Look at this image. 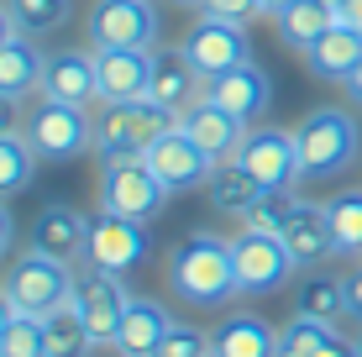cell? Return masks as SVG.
Returning a JSON list of instances; mask_svg holds the SVG:
<instances>
[{
	"instance_id": "8d00e7d4",
	"label": "cell",
	"mask_w": 362,
	"mask_h": 357,
	"mask_svg": "<svg viewBox=\"0 0 362 357\" xmlns=\"http://www.w3.org/2000/svg\"><path fill=\"white\" fill-rule=\"evenodd\" d=\"M21 131H27V121H21V100L0 95V137H21Z\"/></svg>"
},
{
	"instance_id": "ab89813d",
	"label": "cell",
	"mask_w": 362,
	"mask_h": 357,
	"mask_svg": "<svg viewBox=\"0 0 362 357\" xmlns=\"http://www.w3.org/2000/svg\"><path fill=\"white\" fill-rule=\"evenodd\" d=\"M346 300H352V315H362V257H357V274H346Z\"/></svg>"
},
{
	"instance_id": "8fae6325",
	"label": "cell",
	"mask_w": 362,
	"mask_h": 357,
	"mask_svg": "<svg viewBox=\"0 0 362 357\" xmlns=\"http://www.w3.org/2000/svg\"><path fill=\"white\" fill-rule=\"evenodd\" d=\"M179 47H184V58L194 64L199 79H216V74H226V69H236V64L252 58V37H247V27L216 21V16H199Z\"/></svg>"
},
{
	"instance_id": "f546056e",
	"label": "cell",
	"mask_w": 362,
	"mask_h": 357,
	"mask_svg": "<svg viewBox=\"0 0 362 357\" xmlns=\"http://www.w3.org/2000/svg\"><path fill=\"white\" fill-rule=\"evenodd\" d=\"M331 205V231H336V257H362V189L336 194Z\"/></svg>"
},
{
	"instance_id": "484cf974",
	"label": "cell",
	"mask_w": 362,
	"mask_h": 357,
	"mask_svg": "<svg viewBox=\"0 0 362 357\" xmlns=\"http://www.w3.org/2000/svg\"><path fill=\"white\" fill-rule=\"evenodd\" d=\"M273 21H279V37H284L289 47L310 53V47H315L320 37L336 27V11L326 6V0H294V6H284Z\"/></svg>"
},
{
	"instance_id": "4fadbf2b",
	"label": "cell",
	"mask_w": 362,
	"mask_h": 357,
	"mask_svg": "<svg viewBox=\"0 0 362 357\" xmlns=\"http://www.w3.org/2000/svg\"><path fill=\"white\" fill-rule=\"evenodd\" d=\"M27 247L42 257H58V263H84V247H90V216L69 200H47L42 211L32 216Z\"/></svg>"
},
{
	"instance_id": "bcb514c9",
	"label": "cell",
	"mask_w": 362,
	"mask_h": 357,
	"mask_svg": "<svg viewBox=\"0 0 362 357\" xmlns=\"http://www.w3.org/2000/svg\"><path fill=\"white\" fill-rule=\"evenodd\" d=\"M352 347H357V357H362V326H357V336H352Z\"/></svg>"
},
{
	"instance_id": "7dc6e473",
	"label": "cell",
	"mask_w": 362,
	"mask_h": 357,
	"mask_svg": "<svg viewBox=\"0 0 362 357\" xmlns=\"http://www.w3.org/2000/svg\"><path fill=\"white\" fill-rule=\"evenodd\" d=\"M173 6H194V11H199V6H205V0H173Z\"/></svg>"
},
{
	"instance_id": "f1b7e54d",
	"label": "cell",
	"mask_w": 362,
	"mask_h": 357,
	"mask_svg": "<svg viewBox=\"0 0 362 357\" xmlns=\"http://www.w3.org/2000/svg\"><path fill=\"white\" fill-rule=\"evenodd\" d=\"M37 147L27 142V131L21 137H0V200H11V194H21L27 184L37 179Z\"/></svg>"
},
{
	"instance_id": "ac0fdd59",
	"label": "cell",
	"mask_w": 362,
	"mask_h": 357,
	"mask_svg": "<svg viewBox=\"0 0 362 357\" xmlns=\"http://www.w3.org/2000/svg\"><path fill=\"white\" fill-rule=\"evenodd\" d=\"M95 74H100V105L147 100L153 53H136V47H95Z\"/></svg>"
},
{
	"instance_id": "b9f144b4",
	"label": "cell",
	"mask_w": 362,
	"mask_h": 357,
	"mask_svg": "<svg viewBox=\"0 0 362 357\" xmlns=\"http://www.w3.org/2000/svg\"><path fill=\"white\" fill-rule=\"evenodd\" d=\"M336 16H341L346 27H357V32H362V0H341V11H336Z\"/></svg>"
},
{
	"instance_id": "277c9868",
	"label": "cell",
	"mask_w": 362,
	"mask_h": 357,
	"mask_svg": "<svg viewBox=\"0 0 362 357\" xmlns=\"http://www.w3.org/2000/svg\"><path fill=\"white\" fill-rule=\"evenodd\" d=\"M173 189L147 168V158H110L100 163V211L127 216V221H158L168 211Z\"/></svg>"
},
{
	"instance_id": "4dcf8cb0",
	"label": "cell",
	"mask_w": 362,
	"mask_h": 357,
	"mask_svg": "<svg viewBox=\"0 0 362 357\" xmlns=\"http://www.w3.org/2000/svg\"><path fill=\"white\" fill-rule=\"evenodd\" d=\"M331 336H336V326H326V321H315V315H299V310H294V321L279 326V352H273V357H315Z\"/></svg>"
},
{
	"instance_id": "c3c4849f",
	"label": "cell",
	"mask_w": 362,
	"mask_h": 357,
	"mask_svg": "<svg viewBox=\"0 0 362 357\" xmlns=\"http://www.w3.org/2000/svg\"><path fill=\"white\" fill-rule=\"evenodd\" d=\"M326 6H331V11H341V0H326ZM336 21H341V16H336Z\"/></svg>"
},
{
	"instance_id": "f6af8a7d",
	"label": "cell",
	"mask_w": 362,
	"mask_h": 357,
	"mask_svg": "<svg viewBox=\"0 0 362 357\" xmlns=\"http://www.w3.org/2000/svg\"><path fill=\"white\" fill-rule=\"evenodd\" d=\"M263 6H268V16H279V11H284V6H294V0H263Z\"/></svg>"
},
{
	"instance_id": "83f0119b",
	"label": "cell",
	"mask_w": 362,
	"mask_h": 357,
	"mask_svg": "<svg viewBox=\"0 0 362 357\" xmlns=\"http://www.w3.org/2000/svg\"><path fill=\"white\" fill-rule=\"evenodd\" d=\"M42 341H47V357H90L95 352V336L84 326V315L69 305H58L53 315H42Z\"/></svg>"
},
{
	"instance_id": "8992f818",
	"label": "cell",
	"mask_w": 362,
	"mask_h": 357,
	"mask_svg": "<svg viewBox=\"0 0 362 357\" xmlns=\"http://www.w3.org/2000/svg\"><path fill=\"white\" fill-rule=\"evenodd\" d=\"M27 142L37 147L42 163H74V158H84L95 147V110L42 100L27 116Z\"/></svg>"
},
{
	"instance_id": "52a82bcc",
	"label": "cell",
	"mask_w": 362,
	"mask_h": 357,
	"mask_svg": "<svg viewBox=\"0 0 362 357\" xmlns=\"http://www.w3.org/2000/svg\"><path fill=\"white\" fill-rule=\"evenodd\" d=\"M84 32H90V47L153 53L158 47V11H153V0H95Z\"/></svg>"
},
{
	"instance_id": "7c38bea8",
	"label": "cell",
	"mask_w": 362,
	"mask_h": 357,
	"mask_svg": "<svg viewBox=\"0 0 362 357\" xmlns=\"http://www.w3.org/2000/svg\"><path fill=\"white\" fill-rule=\"evenodd\" d=\"M127 305H132V294H127V284H121V274L84 268V274L74 279V310L84 315V326H90L95 347H110V341H116Z\"/></svg>"
},
{
	"instance_id": "30bf717a",
	"label": "cell",
	"mask_w": 362,
	"mask_h": 357,
	"mask_svg": "<svg viewBox=\"0 0 362 357\" xmlns=\"http://www.w3.org/2000/svg\"><path fill=\"white\" fill-rule=\"evenodd\" d=\"M142 257H147V226H142V221L110 216V211L90 216V247H84V268H100V274H121V279H127Z\"/></svg>"
},
{
	"instance_id": "d6a6232c",
	"label": "cell",
	"mask_w": 362,
	"mask_h": 357,
	"mask_svg": "<svg viewBox=\"0 0 362 357\" xmlns=\"http://www.w3.org/2000/svg\"><path fill=\"white\" fill-rule=\"evenodd\" d=\"M294 205H299L294 189H268L263 200H257L252 211L242 216V226H247V231H268V237H284V226H289Z\"/></svg>"
},
{
	"instance_id": "ba28073f",
	"label": "cell",
	"mask_w": 362,
	"mask_h": 357,
	"mask_svg": "<svg viewBox=\"0 0 362 357\" xmlns=\"http://www.w3.org/2000/svg\"><path fill=\"white\" fill-rule=\"evenodd\" d=\"M231 257H236V279H242V294H273L294 279V252L284 247V237H268V231H236L231 237Z\"/></svg>"
},
{
	"instance_id": "74e56055",
	"label": "cell",
	"mask_w": 362,
	"mask_h": 357,
	"mask_svg": "<svg viewBox=\"0 0 362 357\" xmlns=\"http://www.w3.org/2000/svg\"><path fill=\"white\" fill-rule=\"evenodd\" d=\"M11 242H16V221H11L6 200H0V263H6V257H11Z\"/></svg>"
},
{
	"instance_id": "f35d334b",
	"label": "cell",
	"mask_w": 362,
	"mask_h": 357,
	"mask_svg": "<svg viewBox=\"0 0 362 357\" xmlns=\"http://www.w3.org/2000/svg\"><path fill=\"white\" fill-rule=\"evenodd\" d=\"M315 357H357V347H352V336H341V331H336V336H331Z\"/></svg>"
},
{
	"instance_id": "e0dca14e",
	"label": "cell",
	"mask_w": 362,
	"mask_h": 357,
	"mask_svg": "<svg viewBox=\"0 0 362 357\" xmlns=\"http://www.w3.org/2000/svg\"><path fill=\"white\" fill-rule=\"evenodd\" d=\"M147 100L163 105L168 116H184L189 105L205 100V79L194 74V64L184 58L179 42H173V47L158 42V47H153V84H147Z\"/></svg>"
},
{
	"instance_id": "836d02e7",
	"label": "cell",
	"mask_w": 362,
	"mask_h": 357,
	"mask_svg": "<svg viewBox=\"0 0 362 357\" xmlns=\"http://www.w3.org/2000/svg\"><path fill=\"white\" fill-rule=\"evenodd\" d=\"M0 357H47V341H42V315H21L6 326L0 336Z\"/></svg>"
},
{
	"instance_id": "6da1fadb",
	"label": "cell",
	"mask_w": 362,
	"mask_h": 357,
	"mask_svg": "<svg viewBox=\"0 0 362 357\" xmlns=\"http://www.w3.org/2000/svg\"><path fill=\"white\" fill-rule=\"evenodd\" d=\"M168 289L194 310H221L242 294L236 279V257H231V237L221 231H189L184 242H173L168 252Z\"/></svg>"
},
{
	"instance_id": "5b68a950",
	"label": "cell",
	"mask_w": 362,
	"mask_h": 357,
	"mask_svg": "<svg viewBox=\"0 0 362 357\" xmlns=\"http://www.w3.org/2000/svg\"><path fill=\"white\" fill-rule=\"evenodd\" d=\"M74 268L69 263H58V257H42V252H21L16 263L6 268V294H11V305H16L21 315H53L58 305H69L74 300Z\"/></svg>"
},
{
	"instance_id": "d590c367",
	"label": "cell",
	"mask_w": 362,
	"mask_h": 357,
	"mask_svg": "<svg viewBox=\"0 0 362 357\" xmlns=\"http://www.w3.org/2000/svg\"><path fill=\"white\" fill-rule=\"evenodd\" d=\"M199 16H216V21H236V27H252L257 16H268L263 0H205Z\"/></svg>"
},
{
	"instance_id": "3957f363",
	"label": "cell",
	"mask_w": 362,
	"mask_h": 357,
	"mask_svg": "<svg viewBox=\"0 0 362 357\" xmlns=\"http://www.w3.org/2000/svg\"><path fill=\"white\" fill-rule=\"evenodd\" d=\"M179 116H168L153 100H116V105H95V147L90 153L100 163L110 158H142Z\"/></svg>"
},
{
	"instance_id": "9c48e42d",
	"label": "cell",
	"mask_w": 362,
	"mask_h": 357,
	"mask_svg": "<svg viewBox=\"0 0 362 357\" xmlns=\"http://www.w3.org/2000/svg\"><path fill=\"white\" fill-rule=\"evenodd\" d=\"M242 158L247 168H252V179L263 184V189H294V184H305L299 174V142H294V127H247L242 137Z\"/></svg>"
},
{
	"instance_id": "e575fe53",
	"label": "cell",
	"mask_w": 362,
	"mask_h": 357,
	"mask_svg": "<svg viewBox=\"0 0 362 357\" xmlns=\"http://www.w3.org/2000/svg\"><path fill=\"white\" fill-rule=\"evenodd\" d=\"M158 357H210V331L205 326H189V321H173Z\"/></svg>"
},
{
	"instance_id": "4316f807",
	"label": "cell",
	"mask_w": 362,
	"mask_h": 357,
	"mask_svg": "<svg viewBox=\"0 0 362 357\" xmlns=\"http://www.w3.org/2000/svg\"><path fill=\"white\" fill-rule=\"evenodd\" d=\"M294 310L299 315H315V321H326L341 331V321L352 315V300H346V279H331V274H310L305 284L294 294Z\"/></svg>"
},
{
	"instance_id": "44dd1931",
	"label": "cell",
	"mask_w": 362,
	"mask_h": 357,
	"mask_svg": "<svg viewBox=\"0 0 362 357\" xmlns=\"http://www.w3.org/2000/svg\"><path fill=\"white\" fill-rule=\"evenodd\" d=\"M273 352H279V331L252 310H236L210 331V357H273Z\"/></svg>"
},
{
	"instance_id": "ee69618b",
	"label": "cell",
	"mask_w": 362,
	"mask_h": 357,
	"mask_svg": "<svg viewBox=\"0 0 362 357\" xmlns=\"http://www.w3.org/2000/svg\"><path fill=\"white\" fill-rule=\"evenodd\" d=\"M11 37H16V21H11V11H6V6H0V47H6V42H11Z\"/></svg>"
},
{
	"instance_id": "cb8c5ba5",
	"label": "cell",
	"mask_w": 362,
	"mask_h": 357,
	"mask_svg": "<svg viewBox=\"0 0 362 357\" xmlns=\"http://www.w3.org/2000/svg\"><path fill=\"white\" fill-rule=\"evenodd\" d=\"M205 194H210V205H216L221 216H236V221H242L268 189L252 179V168H247L242 158H221V163L210 168V179H205Z\"/></svg>"
},
{
	"instance_id": "7bdbcfd3",
	"label": "cell",
	"mask_w": 362,
	"mask_h": 357,
	"mask_svg": "<svg viewBox=\"0 0 362 357\" xmlns=\"http://www.w3.org/2000/svg\"><path fill=\"white\" fill-rule=\"evenodd\" d=\"M16 321V305H11V294H6V284H0V336H6V326Z\"/></svg>"
},
{
	"instance_id": "d6986e66",
	"label": "cell",
	"mask_w": 362,
	"mask_h": 357,
	"mask_svg": "<svg viewBox=\"0 0 362 357\" xmlns=\"http://www.w3.org/2000/svg\"><path fill=\"white\" fill-rule=\"evenodd\" d=\"M284 247L294 252L299 268H315L336 257V231H331V205L326 200H299L289 226H284Z\"/></svg>"
},
{
	"instance_id": "1f68e13d",
	"label": "cell",
	"mask_w": 362,
	"mask_h": 357,
	"mask_svg": "<svg viewBox=\"0 0 362 357\" xmlns=\"http://www.w3.org/2000/svg\"><path fill=\"white\" fill-rule=\"evenodd\" d=\"M6 11L16 21V32H27V37L58 32L69 21V0H6Z\"/></svg>"
},
{
	"instance_id": "d4e9b609",
	"label": "cell",
	"mask_w": 362,
	"mask_h": 357,
	"mask_svg": "<svg viewBox=\"0 0 362 357\" xmlns=\"http://www.w3.org/2000/svg\"><path fill=\"white\" fill-rule=\"evenodd\" d=\"M305 58H310V74H315V79L341 84L346 74L362 64V32H357V27H346V21H336V27L320 37V42L310 47Z\"/></svg>"
},
{
	"instance_id": "9a60e30c",
	"label": "cell",
	"mask_w": 362,
	"mask_h": 357,
	"mask_svg": "<svg viewBox=\"0 0 362 357\" xmlns=\"http://www.w3.org/2000/svg\"><path fill=\"white\" fill-rule=\"evenodd\" d=\"M42 100H53V105H79V110H95V105H100L95 47H64V53H47Z\"/></svg>"
},
{
	"instance_id": "603a6c76",
	"label": "cell",
	"mask_w": 362,
	"mask_h": 357,
	"mask_svg": "<svg viewBox=\"0 0 362 357\" xmlns=\"http://www.w3.org/2000/svg\"><path fill=\"white\" fill-rule=\"evenodd\" d=\"M179 127L189 131V137H194L199 147H205V153L216 158V163H221V158H236V153H242V137H247V127H242V121L226 116V110H221V105H210V100L189 105V110L179 116Z\"/></svg>"
},
{
	"instance_id": "7402d4cb",
	"label": "cell",
	"mask_w": 362,
	"mask_h": 357,
	"mask_svg": "<svg viewBox=\"0 0 362 357\" xmlns=\"http://www.w3.org/2000/svg\"><path fill=\"white\" fill-rule=\"evenodd\" d=\"M42 69H47V53L37 47V37L16 32L6 47H0V95H11V100L42 95Z\"/></svg>"
},
{
	"instance_id": "2e32d148",
	"label": "cell",
	"mask_w": 362,
	"mask_h": 357,
	"mask_svg": "<svg viewBox=\"0 0 362 357\" xmlns=\"http://www.w3.org/2000/svg\"><path fill=\"white\" fill-rule=\"evenodd\" d=\"M205 100L221 105L226 116H236L242 127H257L263 110H268V100H273V84H268V74L247 58V64H236L226 74H216V79H205Z\"/></svg>"
},
{
	"instance_id": "60d3db41",
	"label": "cell",
	"mask_w": 362,
	"mask_h": 357,
	"mask_svg": "<svg viewBox=\"0 0 362 357\" xmlns=\"http://www.w3.org/2000/svg\"><path fill=\"white\" fill-rule=\"evenodd\" d=\"M341 90H346V100H352V105H362V64L341 79Z\"/></svg>"
},
{
	"instance_id": "5bb4252c",
	"label": "cell",
	"mask_w": 362,
	"mask_h": 357,
	"mask_svg": "<svg viewBox=\"0 0 362 357\" xmlns=\"http://www.w3.org/2000/svg\"><path fill=\"white\" fill-rule=\"evenodd\" d=\"M142 158H147V168H153V174L163 179L173 194H179V189H199V184L210 179V168H216V158H210L205 147H199L189 131L179 127V121H173V127H168L153 147H147Z\"/></svg>"
},
{
	"instance_id": "7a4b0ae2",
	"label": "cell",
	"mask_w": 362,
	"mask_h": 357,
	"mask_svg": "<svg viewBox=\"0 0 362 357\" xmlns=\"http://www.w3.org/2000/svg\"><path fill=\"white\" fill-rule=\"evenodd\" d=\"M294 142H299V174H305V184H320V179H336L357 163L362 127L346 105H315L294 127Z\"/></svg>"
},
{
	"instance_id": "ffe728a7",
	"label": "cell",
	"mask_w": 362,
	"mask_h": 357,
	"mask_svg": "<svg viewBox=\"0 0 362 357\" xmlns=\"http://www.w3.org/2000/svg\"><path fill=\"white\" fill-rule=\"evenodd\" d=\"M179 321V315H168L163 300H147V294H132L127 315H121V331H116V347L121 357H158V347H163L168 326Z\"/></svg>"
}]
</instances>
